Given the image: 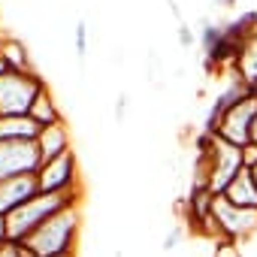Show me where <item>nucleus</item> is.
<instances>
[{"label": "nucleus", "instance_id": "nucleus-1", "mask_svg": "<svg viewBox=\"0 0 257 257\" xmlns=\"http://www.w3.org/2000/svg\"><path fill=\"white\" fill-rule=\"evenodd\" d=\"M82 197V188H73V191H61V194H37L31 197L28 203H22L19 209H13L7 215V233H10V242H25L34 230H40L52 215H58L61 209L67 206H76Z\"/></svg>", "mask_w": 257, "mask_h": 257}, {"label": "nucleus", "instance_id": "nucleus-2", "mask_svg": "<svg viewBox=\"0 0 257 257\" xmlns=\"http://www.w3.org/2000/svg\"><path fill=\"white\" fill-rule=\"evenodd\" d=\"M79 230H82V209L67 206L58 215H52L40 230H34L22 245H28L37 257H61V254H73L76 242H79Z\"/></svg>", "mask_w": 257, "mask_h": 257}, {"label": "nucleus", "instance_id": "nucleus-3", "mask_svg": "<svg viewBox=\"0 0 257 257\" xmlns=\"http://www.w3.org/2000/svg\"><path fill=\"white\" fill-rule=\"evenodd\" d=\"M197 170H200V176L194 179V185H206L215 197H221L227 191V185L236 179V173L242 170V149L215 134L209 140V149L200 152Z\"/></svg>", "mask_w": 257, "mask_h": 257}, {"label": "nucleus", "instance_id": "nucleus-4", "mask_svg": "<svg viewBox=\"0 0 257 257\" xmlns=\"http://www.w3.org/2000/svg\"><path fill=\"white\" fill-rule=\"evenodd\" d=\"M43 88H46V79L37 70L34 73L7 70L0 76V115H28L31 103Z\"/></svg>", "mask_w": 257, "mask_h": 257}, {"label": "nucleus", "instance_id": "nucleus-5", "mask_svg": "<svg viewBox=\"0 0 257 257\" xmlns=\"http://www.w3.org/2000/svg\"><path fill=\"white\" fill-rule=\"evenodd\" d=\"M212 233H218L227 242H242L257 233V209L233 206L227 197L212 200Z\"/></svg>", "mask_w": 257, "mask_h": 257}, {"label": "nucleus", "instance_id": "nucleus-6", "mask_svg": "<svg viewBox=\"0 0 257 257\" xmlns=\"http://www.w3.org/2000/svg\"><path fill=\"white\" fill-rule=\"evenodd\" d=\"M257 121V91H248L236 106L227 109V115L218 124V137L233 143V146H248L251 143V127Z\"/></svg>", "mask_w": 257, "mask_h": 257}, {"label": "nucleus", "instance_id": "nucleus-7", "mask_svg": "<svg viewBox=\"0 0 257 257\" xmlns=\"http://www.w3.org/2000/svg\"><path fill=\"white\" fill-rule=\"evenodd\" d=\"M43 167L40 149L31 140H4L0 143V182L13 176H28Z\"/></svg>", "mask_w": 257, "mask_h": 257}, {"label": "nucleus", "instance_id": "nucleus-8", "mask_svg": "<svg viewBox=\"0 0 257 257\" xmlns=\"http://www.w3.org/2000/svg\"><path fill=\"white\" fill-rule=\"evenodd\" d=\"M37 182H40V194H61V191H73L79 188V158L76 152H64L55 161H46L37 170Z\"/></svg>", "mask_w": 257, "mask_h": 257}, {"label": "nucleus", "instance_id": "nucleus-9", "mask_svg": "<svg viewBox=\"0 0 257 257\" xmlns=\"http://www.w3.org/2000/svg\"><path fill=\"white\" fill-rule=\"evenodd\" d=\"M37 194H40L37 173L4 179V182H0V215H10L13 209H19L22 203H28V200L37 197Z\"/></svg>", "mask_w": 257, "mask_h": 257}, {"label": "nucleus", "instance_id": "nucleus-10", "mask_svg": "<svg viewBox=\"0 0 257 257\" xmlns=\"http://www.w3.org/2000/svg\"><path fill=\"white\" fill-rule=\"evenodd\" d=\"M37 149H40V161L43 164L61 158L64 152H70L73 146H70V127H67V121H58V124L43 127L40 137H37Z\"/></svg>", "mask_w": 257, "mask_h": 257}, {"label": "nucleus", "instance_id": "nucleus-11", "mask_svg": "<svg viewBox=\"0 0 257 257\" xmlns=\"http://www.w3.org/2000/svg\"><path fill=\"white\" fill-rule=\"evenodd\" d=\"M221 197H227L233 206H242V209H257V185H254V176H251V170H239L236 173V179L227 185V191L221 194Z\"/></svg>", "mask_w": 257, "mask_h": 257}, {"label": "nucleus", "instance_id": "nucleus-12", "mask_svg": "<svg viewBox=\"0 0 257 257\" xmlns=\"http://www.w3.org/2000/svg\"><path fill=\"white\" fill-rule=\"evenodd\" d=\"M43 127L31 115H0V143L4 140H31L37 143Z\"/></svg>", "mask_w": 257, "mask_h": 257}, {"label": "nucleus", "instance_id": "nucleus-13", "mask_svg": "<svg viewBox=\"0 0 257 257\" xmlns=\"http://www.w3.org/2000/svg\"><path fill=\"white\" fill-rule=\"evenodd\" d=\"M0 55H4L7 70H16V73H34V64H31L28 46H25L19 37H0Z\"/></svg>", "mask_w": 257, "mask_h": 257}, {"label": "nucleus", "instance_id": "nucleus-14", "mask_svg": "<svg viewBox=\"0 0 257 257\" xmlns=\"http://www.w3.org/2000/svg\"><path fill=\"white\" fill-rule=\"evenodd\" d=\"M236 76L248 85V88H254L257 91V31L245 40V49H242V55H239V61H236Z\"/></svg>", "mask_w": 257, "mask_h": 257}, {"label": "nucleus", "instance_id": "nucleus-15", "mask_svg": "<svg viewBox=\"0 0 257 257\" xmlns=\"http://www.w3.org/2000/svg\"><path fill=\"white\" fill-rule=\"evenodd\" d=\"M40 127H49V124H58V121H64L61 118V109H58V103H55V97H52V91H49V85L37 94V100L31 103V112H28Z\"/></svg>", "mask_w": 257, "mask_h": 257}, {"label": "nucleus", "instance_id": "nucleus-16", "mask_svg": "<svg viewBox=\"0 0 257 257\" xmlns=\"http://www.w3.org/2000/svg\"><path fill=\"white\" fill-rule=\"evenodd\" d=\"M221 37H224V28H221L218 22H212L209 16H203V19H200V34H197V40H200V46H203V58L218 46Z\"/></svg>", "mask_w": 257, "mask_h": 257}, {"label": "nucleus", "instance_id": "nucleus-17", "mask_svg": "<svg viewBox=\"0 0 257 257\" xmlns=\"http://www.w3.org/2000/svg\"><path fill=\"white\" fill-rule=\"evenodd\" d=\"M88 37H91L88 22L79 19V22H76V31H73V49H76V61H79V67H85V61H88Z\"/></svg>", "mask_w": 257, "mask_h": 257}, {"label": "nucleus", "instance_id": "nucleus-18", "mask_svg": "<svg viewBox=\"0 0 257 257\" xmlns=\"http://www.w3.org/2000/svg\"><path fill=\"white\" fill-rule=\"evenodd\" d=\"M176 40H179V46H182V49H191V46L197 43V34L191 31V25H188V22H182V25L176 28Z\"/></svg>", "mask_w": 257, "mask_h": 257}, {"label": "nucleus", "instance_id": "nucleus-19", "mask_svg": "<svg viewBox=\"0 0 257 257\" xmlns=\"http://www.w3.org/2000/svg\"><path fill=\"white\" fill-rule=\"evenodd\" d=\"M242 167H245V170H254V167H257V143L242 146Z\"/></svg>", "mask_w": 257, "mask_h": 257}, {"label": "nucleus", "instance_id": "nucleus-20", "mask_svg": "<svg viewBox=\"0 0 257 257\" xmlns=\"http://www.w3.org/2000/svg\"><path fill=\"white\" fill-rule=\"evenodd\" d=\"M127 118V94H118V100H115V121L121 124Z\"/></svg>", "mask_w": 257, "mask_h": 257}, {"label": "nucleus", "instance_id": "nucleus-21", "mask_svg": "<svg viewBox=\"0 0 257 257\" xmlns=\"http://www.w3.org/2000/svg\"><path fill=\"white\" fill-rule=\"evenodd\" d=\"M179 239H182V227L170 230V233H167V239H164V251H173V248L179 245Z\"/></svg>", "mask_w": 257, "mask_h": 257}, {"label": "nucleus", "instance_id": "nucleus-22", "mask_svg": "<svg viewBox=\"0 0 257 257\" xmlns=\"http://www.w3.org/2000/svg\"><path fill=\"white\" fill-rule=\"evenodd\" d=\"M0 257H19V251H16V242L0 245Z\"/></svg>", "mask_w": 257, "mask_h": 257}, {"label": "nucleus", "instance_id": "nucleus-23", "mask_svg": "<svg viewBox=\"0 0 257 257\" xmlns=\"http://www.w3.org/2000/svg\"><path fill=\"white\" fill-rule=\"evenodd\" d=\"M10 242V233H7V215H0V245Z\"/></svg>", "mask_w": 257, "mask_h": 257}, {"label": "nucleus", "instance_id": "nucleus-24", "mask_svg": "<svg viewBox=\"0 0 257 257\" xmlns=\"http://www.w3.org/2000/svg\"><path fill=\"white\" fill-rule=\"evenodd\" d=\"M167 4H170V13H173V19L182 25L185 22V16H182V10H179V4H176V0H167Z\"/></svg>", "mask_w": 257, "mask_h": 257}, {"label": "nucleus", "instance_id": "nucleus-25", "mask_svg": "<svg viewBox=\"0 0 257 257\" xmlns=\"http://www.w3.org/2000/svg\"><path fill=\"white\" fill-rule=\"evenodd\" d=\"M251 143H257V121H254V127H251Z\"/></svg>", "mask_w": 257, "mask_h": 257}, {"label": "nucleus", "instance_id": "nucleus-26", "mask_svg": "<svg viewBox=\"0 0 257 257\" xmlns=\"http://www.w3.org/2000/svg\"><path fill=\"white\" fill-rule=\"evenodd\" d=\"M7 73V64H4V55H0V76H4Z\"/></svg>", "mask_w": 257, "mask_h": 257}, {"label": "nucleus", "instance_id": "nucleus-27", "mask_svg": "<svg viewBox=\"0 0 257 257\" xmlns=\"http://www.w3.org/2000/svg\"><path fill=\"white\" fill-rule=\"evenodd\" d=\"M218 4H221V7H233V4H236V0H218Z\"/></svg>", "mask_w": 257, "mask_h": 257}, {"label": "nucleus", "instance_id": "nucleus-28", "mask_svg": "<svg viewBox=\"0 0 257 257\" xmlns=\"http://www.w3.org/2000/svg\"><path fill=\"white\" fill-rule=\"evenodd\" d=\"M251 176H254V185H257V167H254V170H251Z\"/></svg>", "mask_w": 257, "mask_h": 257}, {"label": "nucleus", "instance_id": "nucleus-29", "mask_svg": "<svg viewBox=\"0 0 257 257\" xmlns=\"http://www.w3.org/2000/svg\"><path fill=\"white\" fill-rule=\"evenodd\" d=\"M115 257H124V251H115Z\"/></svg>", "mask_w": 257, "mask_h": 257}, {"label": "nucleus", "instance_id": "nucleus-30", "mask_svg": "<svg viewBox=\"0 0 257 257\" xmlns=\"http://www.w3.org/2000/svg\"><path fill=\"white\" fill-rule=\"evenodd\" d=\"M61 257H76V254H61Z\"/></svg>", "mask_w": 257, "mask_h": 257}]
</instances>
